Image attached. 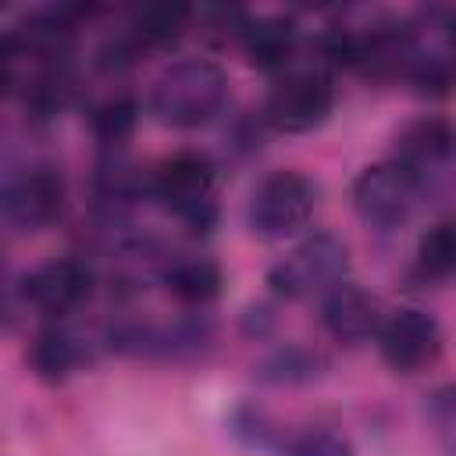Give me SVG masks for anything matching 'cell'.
Masks as SVG:
<instances>
[{
  "label": "cell",
  "mask_w": 456,
  "mask_h": 456,
  "mask_svg": "<svg viewBox=\"0 0 456 456\" xmlns=\"http://www.w3.org/2000/svg\"><path fill=\"white\" fill-rule=\"evenodd\" d=\"M228 71L210 57H178L150 82L146 110L167 128H203L228 107Z\"/></svg>",
  "instance_id": "obj_1"
},
{
  "label": "cell",
  "mask_w": 456,
  "mask_h": 456,
  "mask_svg": "<svg viewBox=\"0 0 456 456\" xmlns=\"http://www.w3.org/2000/svg\"><path fill=\"white\" fill-rule=\"evenodd\" d=\"M342 281H349V242L328 228L303 235L285 256L267 267V289L285 303L321 299Z\"/></svg>",
  "instance_id": "obj_2"
},
{
  "label": "cell",
  "mask_w": 456,
  "mask_h": 456,
  "mask_svg": "<svg viewBox=\"0 0 456 456\" xmlns=\"http://www.w3.org/2000/svg\"><path fill=\"white\" fill-rule=\"evenodd\" d=\"M217 164L200 150H175L150 167V200H157L189 232H207L217 217Z\"/></svg>",
  "instance_id": "obj_3"
},
{
  "label": "cell",
  "mask_w": 456,
  "mask_h": 456,
  "mask_svg": "<svg viewBox=\"0 0 456 456\" xmlns=\"http://www.w3.org/2000/svg\"><path fill=\"white\" fill-rule=\"evenodd\" d=\"M317 210V185L310 175L296 167H281L264 175L246 203V224L256 239L278 242L299 235Z\"/></svg>",
  "instance_id": "obj_4"
},
{
  "label": "cell",
  "mask_w": 456,
  "mask_h": 456,
  "mask_svg": "<svg viewBox=\"0 0 456 456\" xmlns=\"http://www.w3.org/2000/svg\"><path fill=\"white\" fill-rule=\"evenodd\" d=\"M335 110V78L331 71L306 64V68H289L285 75L274 78L264 107H260V121L271 132L281 135H303L321 128Z\"/></svg>",
  "instance_id": "obj_5"
},
{
  "label": "cell",
  "mask_w": 456,
  "mask_h": 456,
  "mask_svg": "<svg viewBox=\"0 0 456 456\" xmlns=\"http://www.w3.org/2000/svg\"><path fill=\"white\" fill-rule=\"evenodd\" d=\"M420 192H424L420 178L410 175L399 160L385 157L378 164H367L353 178V192L349 196H353L356 217L367 228H374V232H395V228H403L413 217V210L420 203Z\"/></svg>",
  "instance_id": "obj_6"
},
{
  "label": "cell",
  "mask_w": 456,
  "mask_h": 456,
  "mask_svg": "<svg viewBox=\"0 0 456 456\" xmlns=\"http://www.w3.org/2000/svg\"><path fill=\"white\" fill-rule=\"evenodd\" d=\"M4 221L18 235H36L53 228L68 207L64 171L53 164H28L4 182Z\"/></svg>",
  "instance_id": "obj_7"
},
{
  "label": "cell",
  "mask_w": 456,
  "mask_h": 456,
  "mask_svg": "<svg viewBox=\"0 0 456 456\" xmlns=\"http://www.w3.org/2000/svg\"><path fill=\"white\" fill-rule=\"evenodd\" d=\"M378 353L395 374H420L442 356V324L435 314L403 306L392 310L378 331Z\"/></svg>",
  "instance_id": "obj_8"
},
{
  "label": "cell",
  "mask_w": 456,
  "mask_h": 456,
  "mask_svg": "<svg viewBox=\"0 0 456 456\" xmlns=\"http://www.w3.org/2000/svg\"><path fill=\"white\" fill-rule=\"evenodd\" d=\"M93 285H96V271L82 256H57L32 267L21 278V299L46 321H61L93 296Z\"/></svg>",
  "instance_id": "obj_9"
},
{
  "label": "cell",
  "mask_w": 456,
  "mask_h": 456,
  "mask_svg": "<svg viewBox=\"0 0 456 456\" xmlns=\"http://www.w3.org/2000/svg\"><path fill=\"white\" fill-rule=\"evenodd\" d=\"M452 157H456V121L452 118L424 114V118L406 121L395 132L392 160H399L410 175H417L420 185H428V178L438 175Z\"/></svg>",
  "instance_id": "obj_10"
},
{
  "label": "cell",
  "mask_w": 456,
  "mask_h": 456,
  "mask_svg": "<svg viewBox=\"0 0 456 456\" xmlns=\"http://www.w3.org/2000/svg\"><path fill=\"white\" fill-rule=\"evenodd\" d=\"M317 303H321V328L335 342H346V346H360V342L378 338V331L388 317L385 306L367 289H360L356 281L335 285Z\"/></svg>",
  "instance_id": "obj_11"
},
{
  "label": "cell",
  "mask_w": 456,
  "mask_h": 456,
  "mask_svg": "<svg viewBox=\"0 0 456 456\" xmlns=\"http://www.w3.org/2000/svg\"><path fill=\"white\" fill-rule=\"evenodd\" d=\"M246 61L260 71H289L296 50H299V25L296 18L289 14H260V18H249L242 39H239Z\"/></svg>",
  "instance_id": "obj_12"
},
{
  "label": "cell",
  "mask_w": 456,
  "mask_h": 456,
  "mask_svg": "<svg viewBox=\"0 0 456 456\" xmlns=\"http://www.w3.org/2000/svg\"><path fill=\"white\" fill-rule=\"evenodd\" d=\"M28 367L36 370V378L57 385V381H68L86 360H89V342H82L78 331H71L68 324L61 321H46L32 342H28Z\"/></svg>",
  "instance_id": "obj_13"
},
{
  "label": "cell",
  "mask_w": 456,
  "mask_h": 456,
  "mask_svg": "<svg viewBox=\"0 0 456 456\" xmlns=\"http://www.w3.org/2000/svg\"><path fill=\"white\" fill-rule=\"evenodd\" d=\"M160 281L182 306H207V303H214L221 296L224 271H221V264L214 256L185 253V256H175V260L164 264Z\"/></svg>",
  "instance_id": "obj_14"
},
{
  "label": "cell",
  "mask_w": 456,
  "mask_h": 456,
  "mask_svg": "<svg viewBox=\"0 0 456 456\" xmlns=\"http://www.w3.org/2000/svg\"><path fill=\"white\" fill-rule=\"evenodd\" d=\"M196 11L185 4H146L132 14L128 21V36L139 43V50H164L171 43H178L185 36V28L192 25Z\"/></svg>",
  "instance_id": "obj_15"
},
{
  "label": "cell",
  "mask_w": 456,
  "mask_h": 456,
  "mask_svg": "<svg viewBox=\"0 0 456 456\" xmlns=\"http://www.w3.org/2000/svg\"><path fill=\"white\" fill-rule=\"evenodd\" d=\"M139 114H142V103L132 93H110L89 107V132L103 150L114 153L132 139Z\"/></svg>",
  "instance_id": "obj_16"
},
{
  "label": "cell",
  "mask_w": 456,
  "mask_h": 456,
  "mask_svg": "<svg viewBox=\"0 0 456 456\" xmlns=\"http://www.w3.org/2000/svg\"><path fill=\"white\" fill-rule=\"evenodd\" d=\"M328 370V356L314 346H303V342H289V346H278L274 353H267L256 367V378L267 381V385H303V381H314Z\"/></svg>",
  "instance_id": "obj_17"
},
{
  "label": "cell",
  "mask_w": 456,
  "mask_h": 456,
  "mask_svg": "<svg viewBox=\"0 0 456 456\" xmlns=\"http://www.w3.org/2000/svg\"><path fill=\"white\" fill-rule=\"evenodd\" d=\"M413 264H417L420 278H428V281L456 278V217L435 221V224L417 239Z\"/></svg>",
  "instance_id": "obj_18"
},
{
  "label": "cell",
  "mask_w": 456,
  "mask_h": 456,
  "mask_svg": "<svg viewBox=\"0 0 456 456\" xmlns=\"http://www.w3.org/2000/svg\"><path fill=\"white\" fill-rule=\"evenodd\" d=\"M232 431L239 442H246L249 449H260V452H271L281 445V435L278 428L271 424V417L260 410V406H242L232 413Z\"/></svg>",
  "instance_id": "obj_19"
},
{
  "label": "cell",
  "mask_w": 456,
  "mask_h": 456,
  "mask_svg": "<svg viewBox=\"0 0 456 456\" xmlns=\"http://www.w3.org/2000/svg\"><path fill=\"white\" fill-rule=\"evenodd\" d=\"M285 456H356L353 442L331 428H310L285 442Z\"/></svg>",
  "instance_id": "obj_20"
},
{
  "label": "cell",
  "mask_w": 456,
  "mask_h": 456,
  "mask_svg": "<svg viewBox=\"0 0 456 456\" xmlns=\"http://www.w3.org/2000/svg\"><path fill=\"white\" fill-rule=\"evenodd\" d=\"M442 28H445V57H449V64H452V71H456V11L445 14Z\"/></svg>",
  "instance_id": "obj_21"
},
{
  "label": "cell",
  "mask_w": 456,
  "mask_h": 456,
  "mask_svg": "<svg viewBox=\"0 0 456 456\" xmlns=\"http://www.w3.org/2000/svg\"><path fill=\"white\" fill-rule=\"evenodd\" d=\"M452 456H456V449H452Z\"/></svg>",
  "instance_id": "obj_22"
}]
</instances>
